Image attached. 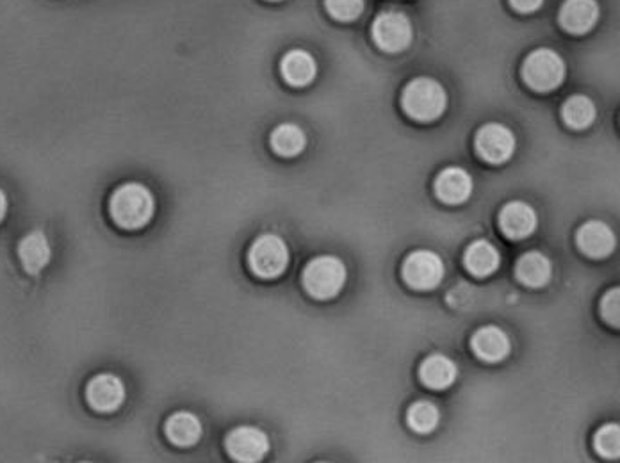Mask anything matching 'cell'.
I'll use <instances>...</instances> for the list:
<instances>
[{
    "mask_svg": "<svg viewBox=\"0 0 620 463\" xmlns=\"http://www.w3.org/2000/svg\"><path fill=\"white\" fill-rule=\"evenodd\" d=\"M576 243L590 259H604L615 250V234L603 221H587L578 230Z\"/></svg>",
    "mask_w": 620,
    "mask_h": 463,
    "instance_id": "12",
    "label": "cell"
},
{
    "mask_svg": "<svg viewBox=\"0 0 620 463\" xmlns=\"http://www.w3.org/2000/svg\"><path fill=\"white\" fill-rule=\"evenodd\" d=\"M523 81L537 93L553 91L565 79V63L555 50L537 49L528 54L521 68Z\"/></svg>",
    "mask_w": 620,
    "mask_h": 463,
    "instance_id": "5",
    "label": "cell"
},
{
    "mask_svg": "<svg viewBox=\"0 0 620 463\" xmlns=\"http://www.w3.org/2000/svg\"><path fill=\"white\" fill-rule=\"evenodd\" d=\"M109 216L116 227L129 232L147 227L155 216L154 193L145 184L125 182L109 198Z\"/></svg>",
    "mask_w": 620,
    "mask_h": 463,
    "instance_id": "1",
    "label": "cell"
},
{
    "mask_svg": "<svg viewBox=\"0 0 620 463\" xmlns=\"http://www.w3.org/2000/svg\"><path fill=\"white\" fill-rule=\"evenodd\" d=\"M164 435L175 447H193L202 439L204 426L198 415L180 410L166 419Z\"/></svg>",
    "mask_w": 620,
    "mask_h": 463,
    "instance_id": "15",
    "label": "cell"
},
{
    "mask_svg": "<svg viewBox=\"0 0 620 463\" xmlns=\"http://www.w3.org/2000/svg\"><path fill=\"white\" fill-rule=\"evenodd\" d=\"M620 291L610 289L608 293L604 294L599 310H601V317L608 325L619 326L620 323Z\"/></svg>",
    "mask_w": 620,
    "mask_h": 463,
    "instance_id": "27",
    "label": "cell"
},
{
    "mask_svg": "<svg viewBox=\"0 0 620 463\" xmlns=\"http://www.w3.org/2000/svg\"><path fill=\"white\" fill-rule=\"evenodd\" d=\"M346 266L334 255H319L309 260L302 273L305 293L314 300L327 301L343 291L346 284Z\"/></svg>",
    "mask_w": 620,
    "mask_h": 463,
    "instance_id": "3",
    "label": "cell"
},
{
    "mask_svg": "<svg viewBox=\"0 0 620 463\" xmlns=\"http://www.w3.org/2000/svg\"><path fill=\"white\" fill-rule=\"evenodd\" d=\"M508 2L519 13H533L542 6L544 0H508Z\"/></svg>",
    "mask_w": 620,
    "mask_h": 463,
    "instance_id": "28",
    "label": "cell"
},
{
    "mask_svg": "<svg viewBox=\"0 0 620 463\" xmlns=\"http://www.w3.org/2000/svg\"><path fill=\"white\" fill-rule=\"evenodd\" d=\"M474 355L483 362H501L510 353V339L498 326L478 328L471 337Z\"/></svg>",
    "mask_w": 620,
    "mask_h": 463,
    "instance_id": "17",
    "label": "cell"
},
{
    "mask_svg": "<svg viewBox=\"0 0 620 463\" xmlns=\"http://www.w3.org/2000/svg\"><path fill=\"white\" fill-rule=\"evenodd\" d=\"M448 106L446 90L441 82L430 77H417L408 82L401 93V107L408 118L416 122L430 123L439 120Z\"/></svg>",
    "mask_w": 620,
    "mask_h": 463,
    "instance_id": "2",
    "label": "cell"
},
{
    "mask_svg": "<svg viewBox=\"0 0 620 463\" xmlns=\"http://www.w3.org/2000/svg\"><path fill=\"white\" fill-rule=\"evenodd\" d=\"M441 414L432 401H416L407 412V423L417 433H432L439 424Z\"/></svg>",
    "mask_w": 620,
    "mask_h": 463,
    "instance_id": "24",
    "label": "cell"
},
{
    "mask_svg": "<svg viewBox=\"0 0 620 463\" xmlns=\"http://www.w3.org/2000/svg\"><path fill=\"white\" fill-rule=\"evenodd\" d=\"M558 20L567 33L587 34L599 20V6L596 0H565Z\"/></svg>",
    "mask_w": 620,
    "mask_h": 463,
    "instance_id": "13",
    "label": "cell"
},
{
    "mask_svg": "<svg viewBox=\"0 0 620 463\" xmlns=\"http://www.w3.org/2000/svg\"><path fill=\"white\" fill-rule=\"evenodd\" d=\"M18 259L29 275H40L52 259V246L45 232H29L18 244Z\"/></svg>",
    "mask_w": 620,
    "mask_h": 463,
    "instance_id": "16",
    "label": "cell"
},
{
    "mask_svg": "<svg viewBox=\"0 0 620 463\" xmlns=\"http://www.w3.org/2000/svg\"><path fill=\"white\" fill-rule=\"evenodd\" d=\"M437 198L448 205L464 204L473 193V179L464 168L451 166L442 170L433 182Z\"/></svg>",
    "mask_w": 620,
    "mask_h": 463,
    "instance_id": "11",
    "label": "cell"
},
{
    "mask_svg": "<svg viewBox=\"0 0 620 463\" xmlns=\"http://www.w3.org/2000/svg\"><path fill=\"white\" fill-rule=\"evenodd\" d=\"M270 2H278V0H270Z\"/></svg>",
    "mask_w": 620,
    "mask_h": 463,
    "instance_id": "30",
    "label": "cell"
},
{
    "mask_svg": "<svg viewBox=\"0 0 620 463\" xmlns=\"http://www.w3.org/2000/svg\"><path fill=\"white\" fill-rule=\"evenodd\" d=\"M553 268L551 262L544 253L528 252L524 253L521 259L515 264V277L521 284L528 287H544L551 280Z\"/></svg>",
    "mask_w": 620,
    "mask_h": 463,
    "instance_id": "20",
    "label": "cell"
},
{
    "mask_svg": "<svg viewBox=\"0 0 620 463\" xmlns=\"http://www.w3.org/2000/svg\"><path fill=\"white\" fill-rule=\"evenodd\" d=\"M280 74L289 86L305 88L316 79L318 65H316V59L307 50L293 49L282 57Z\"/></svg>",
    "mask_w": 620,
    "mask_h": 463,
    "instance_id": "18",
    "label": "cell"
},
{
    "mask_svg": "<svg viewBox=\"0 0 620 463\" xmlns=\"http://www.w3.org/2000/svg\"><path fill=\"white\" fill-rule=\"evenodd\" d=\"M562 118L571 129H587L596 120V106L585 95H572L562 106Z\"/></svg>",
    "mask_w": 620,
    "mask_h": 463,
    "instance_id": "23",
    "label": "cell"
},
{
    "mask_svg": "<svg viewBox=\"0 0 620 463\" xmlns=\"http://www.w3.org/2000/svg\"><path fill=\"white\" fill-rule=\"evenodd\" d=\"M328 15L339 22H353L364 11V0H325Z\"/></svg>",
    "mask_w": 620,
    "mask_h": 463,
    "instance_id": "26",
    "label": "cell"
},
{
    "mask_svg": "<svg viewBox=\"0 0 620 463\" xmlns=\"http://www.w3.org/2000/svg\"><path fill=\"white\" fill-rule=\"evenodd\" d=\"M594 447L597 453L613 460L619 458L620 455V430L619 424H604L603 428H599L594 439Z\"/></svg>",
    "mask_w": 620,
    "mask_h": 463,
    "instance_id": "25",
    "label": "cell"
},
{
    "mask_svg": "<svg viewBox=\"0 0 620 463\" xmlns=\"http://www.w3.org/2000/svg\"><path fill=\"white\" fill-rule=\"evenodd\" d=\"M271 150L280 157H296L307 147V136L302 127L294 123H282L273 129L270 136Z\"/></svg>",
    "mask_w": 620,
    "mask_h": 463,
    "instance_id": "22",
    "label": "cell"
},
{
    "mask_svg": "<svg viewBox=\"0 0 620 463\" xmlns=\"http://www.w3.org/2000/svg\"><path fill=\"white\" fill-rule=\"evenodd\" d=\"M127 399V389L120 376L113 373L95 374L86 385V403L98 414H115Z\"/></svg>",
    "mask_w": 620,
    "mask_h": 463,
    "instance_id": "9",
    "label": "cell"
},
{
    "mask_svg": "<svg viewBox=\"0 0 620 463\" xmlns=\"http://www.w3.org/2000/svg\"><path fill=\"white\" fill-rule=\"evenodd\" d=\"M474 148L489 164L506 163L515 152L514 132L501 123H487L476 132Z\"/></svg>",
    "mask_w": 620,
    "mask_h": 463,
    "instance_id": "10",
    "label": "cell"
},
{
    "mask_svg": "<svg viewBox=\"0 0 620 463\" xmlns=\"http://www.w3.org/2000/svg\"><path fill=\"white\" fill-rule=\"evenodd\" d=\"M458 367L446 355H430L419 366V378L428 389L444 390L457 380Z\"/></svg>",
    "mask_w": 620,
    "mask_h": 463,
    "instance_id": "19",
    "label": "cell"
},
{
    "mask_svg": "<svg viewBox=\"0 0 620 463\" xmlns=\"http://www.w3.org/2000/svg\"><path fill=\"white\" fill-rule=\"evenodd\" d=\"M8 207V196L4 193V189L0 187V223L4 221V218H6V214H8Z\"/></svg>",
    "mask_w": 620,
    "mask_h": 463,
    "instance_id": "29",
    "label": "cell"
},
{
    "mask_svg": "<svg viewBox=\"0 0 620 463\" xmlns=\"http://www.w3.org/2000/svg\"><path fill=\"white\" fill-rule=\"evenodd\" d=\"M499 262V252L489 241H474L464 253L465 268L476 278L490 277L499 268Z\"/></svg>",
    "mask_w": 620,
    "mask_h": 463,
    "instance_id": "21",
    "label": "cell"
},
{
    "mask_svg": "<svg viewBox=\"0 0 620 463\" xmlns=\"http://www.w3.org/2000/svg\"><path fill=\"white\" fill-rule=\"evenodd\" d=\"M248 266L253 275L262 280H275L286 273L289 266V248L277 234H262L248 250Z\"/></svg>",
    "mask_w": 620,
    "mask_h": 463,
    "instance_id": "4",
    "label": "cell"
},
{
    "mask_svg": "<svg viewBox=\"0 0 620 463\" xmlns=\"http://www.w3.org/2000/svg\"><path fill=\"white\" fill-rule=\"evenodd\" d=\"M499 228L503 236L517 241L531 236L537 228V214L524 202H510L499 212Z\"/></svg>",
    "mask_w": 620,
    "mask_h": 463,
    "instance_id": "14",
    "label": "cell"
},
{
    "mask_svg": "<svg viewBox=\"0 0 620 463\" xmlns=\"http://www.w3.org/2000/svg\"><path fill=\"white\" fill-rule=\"evenodd\" d=\"M225 449L234 462H261L270 453V437L261 428L237 426L227 433Z\"/></svg>",
    "mask_w": 620,
    "mask_h": 463,
    "instance_id": "8",
    "label": "cell"
},
{
    "mask_svg": "<svg viewBox=\"0 0 620 463\" xmlns=\"http://www.w3.org/2000/svg\"><path fill=\"white\" fill-rule=\"evenodd\" d=\"M401 275L408 287L417 291H432L444 278V262L437 253L417 250L403 260Z\"/></svg>",
    "mask_w": 620,
    "mask_h": 463,
    "instance_id": "7",
    "label": "cell"
},
{
    "mask_svg": "<svg viewBox=\"0 0 620 463\" xmlns=\"http://www.w3.org/2000/svg\"><path fill=\"white\" fill-rule=\"evenodd\" d=\"M371 34L373 41L378 49L396 54L408 49V45L412 43L414 38V29L410 18L401 13V11H384L375 18V22L371 25Z\"/></svg>",
    "mask_w": 620,
    "mask_h": 463,
    "instance_id": "6",
    "label": "cell"
}]
</instances>
